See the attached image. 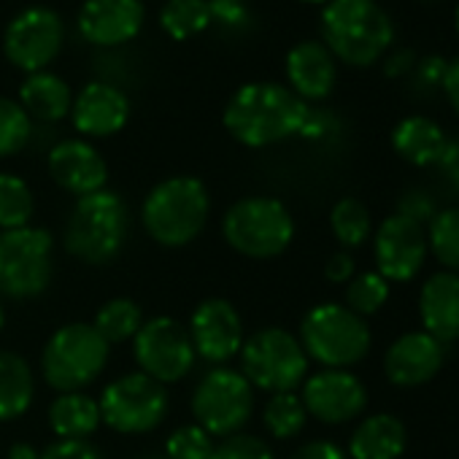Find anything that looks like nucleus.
Segmentation results:
<instances>
[{
    "label": "nucleus",
    "mask_w": 459,
    "mask_h": 459,
    "mask_svg": "<svg viewBox=\"0 0 459 459\" xmlns=\"http://www.w3.org/2000/svg\"><path fill=\"white\" fill-rule=\"evenodd\" d=\"M133 351L141 373L160 384L181 381L195 368V346L184 325L170 316H154L141 325L133 338Z\"/></svg>",
    "instance_id": "f8f14e48"
},
{
    "label": "nucleus",
    "mask_w": 459,
    "mask_h": 459,
    "mask_svg": "<svg viewBox=\"0 0 459 459\" xmlns=\"http://www.w3.org/2000/svg\"><path fill=\"white\" fill-rule=\"evenodd\" d=\"M55 241L41 227L0 230V298L30 300L52 281Z\"/></svg>",
    "instance_id": "6e6552de"
},
{
    "label": "nucleus",
    "mask_w": 459,
    "mask_h": 459,
    "mask_svg": "<svg viewBox=\"0 0 459 459\" xmlns=\"http://www.w3.org/2000/svg\"><path fill=\"white\" fill-rule=\"evenodd\" d=\"M33 211H36V200L30 186L14 173H0V230L28 227Z\"/></svg>",
    "instance_id": "7c9ffc66"
},
{
    "label": "nucleus",
    "mask_w": 459,
    "mask_h": 459,
    "mask_svg": "<svg viewBox=\"0 0 459 459\" xmlns=\"http://www.w3.org/2000/svg\"><path fill=\"white\" fill-rule=\"evenodd\" d=\"M33 122L20 100L0 98V157H12L22 152L30 141Z\"/></svg>",
    "instance_id": "f704fd0d"
},
{
    "label": "nucleus",
    "mask_w": 459,
    "mask_h": 459,
    "mask_svg": "<svg viewBox=\"0 0 459 459\" xmlns=\"http://www.w3.org/2000/svg\"><path fill=\"white\" fill-rule=\"evenodd\" d=\"M39 459H103V454L90 440H57L47 446Z\"/></svg>",
    "instance_id": "4c0bfd02"
},
{
    "label": "nucleus",
    "mask_w": 459,
    "mask_h": 459,
    "mask_svg": "<svg viewBox=\"0 0 459 459\" xmlns=\"http://www.w3.org/2000/svg\"><path fill=\"white\" fill-rule=\"evenodd\" d=\"M290 459H349L346 451L330 440H311L306 446H300Z\"/></svg>",
    "instance_id": "ea45409f"
},
{
    "label": "nucleus",
    "mask_w": 459,
    "mask_h": 459,
    "mask_svg": "<svg viewBox=\"0 0 459 459\" xmlns=\"http://www.w3.org/2000/svg\"><path fill=\"white\" fill-rule=\"evenodd\" d=\"M419 314L424 333L435 341L448 343L459 338V273H435L421 287Z\"/></svg>",
    "instance_id": "4be33fe9"
},
{
    "label": "nucleus",
    "mask_w": 459,
    "mask_h": 459,
    "mask_svg": "<svg viewBox=\"0 0 459 459\" xmlns=\"http://www.w3.org/2000/svg\"><path fill=\"white\" fill-rule=\"evenodd\" d=\"M213 20L208 0H168L160 12V25L173 41L200 36Z\"/></svg>",
    "instance_id": "cd10ccee"
},
{
    "label": "nucleus",
    "mask_w": 459,
    "mask_h": 459,
    "mask_svg": "<svg viewBox=\"0 0 459 459\" xmlns=\"http://www.w3.org/2000/svg\"><path fill=\"white\" fill-rule=\"evenodd\" d=\"M443 365V343L429 333H408L397 338L384 357L386 378L394 386H421L437 376Z\"/></svg>",
    "instance_id": "aec40b11"
},
{
    "label": "nucleus",
    "mask_w": 459,
    "mask_h": 459,
    "mask_svg": "<svg viewBox=\"0 0 459 459\" xmlns=\"http://www.w3.org/2000/svg\"><path fill=\"white\" fill-rule=\"evenodd\" d=\"M306 419H308V411H306L300 394H295V392L271 394V400L265 403V411H263V421H265L268 432L279 440L300 435L306 427Z\"/></svg>",
    "instance_id": "2f4dec72"
},
{
    "label": "nucleus",
    "mask_w": 459,
    "mask_h": 459,
    "mask_svg": "<svg viewBox=\"0 0 459 459\" xmlns=\"http://www.w3.org/2000/svg\"><path fill=\"white\" fill-rule=\"evenodd\" d=\"M9 459H39V451L30 443H17V446H12Z\"/></svg>",
    "instance_id": "a18cd8bd"
},
{
    "label": "nucleus",
    "mask_w": 459,
    "mask_h": 459,
    "mask_svg": "<svg viewBox=\"0 0 459 459\" xmlns=\"http://www.w3.org/2000/svg\"><path fill=\"white\" fill-rule=\"evenodd\" d=\"M330 227H333V236L346 249H357L370 238V230H373L370 211L357 197H343L330 211Z\"/></svg>",
    "instance_id": "c756f323"
},
{
    "label": "nucleus",
    "mask_w": 459,
    "mask_h": 459,
    "mask_svg": "<svg viewBox=\"0 0 459 459\" xmlns=\"http://www.w3.org/2000/svg\"><path fill=\"white\" fill-rule=\"evenodd\" d=\"M211 459H276L271 446L257 437V435H247V432H236L227 435L213 446Z\"/></svg>",
    "instance_id": "e433bc0d"
},
{
    "label": "nucleus",
    "mask_w": 459,
    "mask_h": 459,
    "mask_svg": "<svg viewBox=\"0 0 459 459\" xmlns=\"http://www.w3.org/2000/svg\"><path fill=\"white\" fill-rule=\"evenodd\" d=\"M311 108L290 87L273 82L244 84L224 108V127L238 143L263 149L300 135Z\"/></svg>",
    "instance_id": "f257e3e1"
},
{
    "label": "nucleus",
    "mask_w": 459,
    "mask_h": 459,
    "mask_svg": "<svg viewBox=\"0 0 459 459\" xmlns=\"http://www.w3.org/2000/svg\"><path fill=\"white\" fill-rule=\"evenodd\" d=\"M306 357L330 370H346L370 351V330L362 316L338 303L314 306L300 325Z\"/></svg>",
    "instance_id": "423d86ee"
},
{
    "label": "nucleus",
    "mask_w": 459,
    "mask_h": 459,
    "mask_svg": "<svg viewBox=\"0 0 459 459\" xmlns=\"http://www.w3.org/2000/svg\"><path fill=\"white\" fill-rule=\"evenodd\" d=\"M130 211L119 192L100 189L76 200L65 221V249L87 265H108L127 241Z\"/></svg>",
    "instance_id": "7ed1b4c3"
},
{
    "label": "nucleus",
    "mask_w": 459,
    "mask_h": 459,
    "mask_svg": "<svg viewBox=\"0 0 459 459\" xmlns=\"http://www.w3.org/2000/svg\"><path fill=\"white\" fill-rule=\"evenodd\" d=\"M386 300H389V281L376 271L354 276L346 287V308L362 319L381 311Z\"/></svg>",
    "instance_id": "72a5a7b5"
},
{
    "label": "nucleus",
    "mask_w": 459,
    "mask_h": 459,
    "mask_svg": "<svg viewBox=\"0 0 459 459\" xmlns=\"http://www.w3.org/2000/svg\"><path fill=\"white\" fill-rule=\"evenodd\" d=\"M325 276H327V281H333V284H346V281H351V279H354V257H351L349 252H335V255L327 260V265H325Z\"/></svg>",
    "instance_id": "a19ab883"
},
{
    "label": "nucleus",
    "mask_w": 459,
    "mask_h": 459,
    "mask_svg": "<svg viewBox=\"0 0 459 459\" xmlns=\"http://www.w3.org/2000/svg\"><path fill=\"white\" fill-rule=\"evenodd\" d=\"M308 416L325 424H343L359 416L368 405L365 384L349 370H319L303 381L300 394Z\"/></svg>",
    "instance_id": "dca6fc26"
},
{
    "label": "nucleus",
    "mask_w": 459,
    "mask_h": 459,
    "mask_svg": "<svg viewBox=\"0 0 459 459\" xmlns=\"http://www.w3.org/2000/svg\"><path fill=\"white\" fill-rule=\"evenodd\" d=\"M170 397L165 384L149 378L146 373H127L111 381L100 400V421L122 435H141L162 424L168 416Z\"/></svg>",
    "instance_id": "9b49d317"
},
{
    "label": "nucleus",
    "mask_w": 459,
    "mask_h": 459,
    "mask_svg": "<svg viewBox=\"0 0 459 459\" xmlns=\"http://www.w3.org/2000/svg\"><path fill=\"white\" fill-rule=\"evenodd\" d=\"M446 65H448V63H443L437 55H429V57L421 63V68H419V79H421L427 87H429V84H443Z\"/></svg>",
    "instance_id": "c03bdc74"
},
{
    "label": "nucleus",
    "mask_w": 459,
    "mask_h": 459,
    "mask_svg": "<svg viewBox=\"0 0 459 459\" xmlns=\"http://www.w3.org/2000/svg\"><path fill=\"white\" fill-rule=\"evenodd\" d=\"M221 233L238 255L252 260H273L290 249L295 238V219L281 200L252 195L227 208Z\"/></svg>",
    "instance_id": "39448f33"
},
{
    "label": "nucleus",
    "mask_w": 459,
    "mask_h": 459,
    "mask_svg": "<svg viewBox=\"0 0 459 459\" xmlns=\"http://www.w3.org/2000/svg\"><path fill=\"white\" fill-rule=\"evenodd\" d=\"M208 213V189L195 176H170L154 184L141 208L146 233L168 249L192 244L203 233Z\"/></svg>",
    "instance_id": "f03ea898"
},
{
    "label": "nucleus",
    "mask_w": 459,
    "mask_h": 459,
    "mask_svg": "<svg viewBox=\"0 0 459 459\" xmlns=\"http://www.w3.org/2000/svg\"><path fill=\"white\" fill-rule=\"evenodd\" d=\"M427 249H432L448 273H459V208H446L429 219Z\"/></svg>",
    "instance_id": "473e14b6"
},
{
    "label": "nucleus",
    "mask_w": 459,
    "mask_h": 459,
    "mask_svg": "<svg viewBox=\"0 0 459 459\" xmlns=\"http://www.w3.org/2000/svg\"><path fill=\"white\" fill-rule=\"evenodd\" d=\"M448 138L437 122L427 117H405L392 133L394 152L411 165H437Z\"/></svg>",
    "instance_id": "393cba45"
},
{
    "label": "nucleus",
    "mask_w": 459,
    "mask_h": 459,
    "mask_svg": "<svg viewBox=\"0 0 459 459\" xmlns=\"http://www.w3.org/2000/svg\"><path fill=\"white\" fill-rule=\"evenodd\" d=\"M20 106L28 111L30 119L39 122H60L71 114L74 92L65 79L49 71L28 74L20 87Z\"/></svg>",
    "instance_id": "b1692460"
},
{
    "label": "nucleus",
    "mask_w": 459,
    "mask_h": 459,
    "mask_svg": "<svg viewBox=\"0 0 459 459\" xmlns=\"http://www.w3.org/2000/svg\"><path fill=\"white\" fill-rule=\"evenodd\" d=\"M6 322V308H4V298H0V327Z\"/></svg>",
    "instance_id": "de8ad7c7"
},
{
    "label": "nucleus",
    "mask_w": 459,
    "mask_h": 459,
    "mask_svg": "<svg viewBox=\"0 0 459 459\" xmlns=\"http://www.w3.org/2000/svg\"><path fill=\"white\" fill-rule=\"evenodd\" d=\"M108 362V343L87 322H71L52 333L41 354V370L60 394L90 386Z\"/></svg>",
    "instance_id": "0eeeda50"
},
{
    "label": "nucleus",
    "mask_w": 459,
    "mask_h": 459,
    "mask_svg": "<svg viewBox=\"0 0 459 459\" xmlns=\"http://www.w3.org/2000/svg\"><path fill=\"white\" fill-rule=\"evenodd\" d=\"M408 443L405 424L392 413L368 416L349 440L351 459H397Z\"/></svg>",
    "instance_id": "5701e85b"
},
{
    "label": "nucleus",
    "mask_w": 459,
    "mask_h": 459,
    "mask_svg": "<svg viewBox=\"0 0 459 459\" xmlns=\"http://www.w3.org/2000/svg\"><path fill=\"white\" fill-rule=\"evenodd\" d=\"M437 165H440V170L451 178V184L459 189V138L446 143V149H443Z\"/></svg>",
    "instance_id": "79ce46f5"
},
{
    "label": "nucleus",
    "mask_w": 459,
    "mask_h": 459,
    "mask_svg": "<svg viewBox=\"0 0 459 459\" xmlns=\"http://www.w3.org/2000/svg\"><path fill=\"white\" fill-rule=\"evenodd\" d=\"M192 413L211 437L236 435L255 413V386L241 370L213 368L195 386Z\"/></svg>",
    "instance_id": "9d476101"
},
{
    "label": "nucleus",
    "mask_w": 459,
    "mask_h": 459,
    "mask_svg": "<svg viewBox=\"0 0 459 459\" xmlns=\"http://www.w3.org/2000/svg\"><path fill=\"white\" fill-rule=\"evenodd\" d=\"M213 437L200 424H184L170 432L165 443L168 459H211L213 454Z\"/></svg>",
    "instance_id": "c9c22d12"
},
{
    "label": "nucleus",
    "mask_w": 459,
    "mask_h": 459,
    "mask_svg": "<svg viewBox=\"0 0 459 459\" xmlns=\"http://www.w3.org/2000/svg\"><path fill=\"white\" fill-rule=\"evenodd\" d=\"M143 17L141 0H84L76 28L95 47H122L141 33Z\"/></svg>",
    "instance_id": "f3484780"
},
{
    "label": "nucleus",
    "mask_w": 459,
    "mask_h": 459,
    "mask_svg": "<svg viewBox=\"0 0 459 459\" xmlns=\"http://www.w3.org/2000/svg\"><path fill=\"white\" fill-rule=\"evenodd\" d=\"M49 427L60 440H87L100 427L98 400L82 392H65L49 405Z\"/></svg>",
    "instance_id": "bb28decb"
},
{
    "label": "nucleus",
    "mask_w": 459,
    "mask_h": 459,
    "mask_svg": "<svg viewBox=\"0 0 459 459\" xmlns=\"http://www.w3.org/2000/svg\"><path fill=\"white\" fill-rule=\"evenodd\" d=\"M303 4H330V0H303Z\"/></svg>",
    "instance_id": "8fccbe9b"
},
{
    "label": "nucleus",
    "mask_w": 459,
    "mask_h": 459,
    "mask_svg": "<svg viewBox=\"0 0 459 459\" xmlns=\"http://www.w3.org/2000/svg\"><path fill=\"white\" fill-rule=\"evenodd\" d=\"M186 333L195 346V354L213 365L233 359L244 346V319L236 306L224 298L203 300L195 308Z\"/></svg>",
    "instance_id": "2eb2a0df"
},
{
    "label": "nucleus",
    "mask_w": 459,
    "mask_h": 459,
    "mask_svg": "<svg viewBox=\"0 0 459 459\" xmlns=\"http://www.w3.org/2000/svg\"><path fill=\"white\" fill-rule=\"evenodd\" d=\"M241 368L244 378L252 386L279 394L295 392L306 381L308 357L292 333L281 327H265L244 341Z\"/></svg>",
    "instance_id": "1a4fd4ad"
},
{
    "label": "nucleus",
    "mask_w": 459,
    "mask_h": 459,
    "mask_svg": "<svg viewBox=\"0 0 459 459\" xmlns=\"http://www.w3.org/2000/svg\"><path fill=\"white\" fill-rule=\"evenodd\" d=\"M36 397L33 370L25 357L0 351V421H14L28 413Z\"/></svg>",
    "instance_id": "a878e982"
},
{
    "label": "nucleus",
    "mask_w": 459,
    "mask_h": 459,
    "mask_svg": "<svg viewBox=\"0 0 459 459\" xmlns=\"http://www.w3.org/2000/svg\"><path fill=\"white\" fill-rule=\"evenodd\" d=\"M400 211V216H405V219H413V221H419L421 227H424V221H429L432 216H435V205H432V200H429V195L427 192H419V189H413V192H405L403 197H400V205H397Z\"/></svg>",
    "instance_id": "58836bf2"
},
{
    "label": "nucleus",
    "mask_w": 459,
    "mask_h": 459,
    "mask_svg": "<svg viewBox=\"0 0 459 459\" xmlns=\"http://www.w3.org/2000/svg\"><path fill=\"white\" fill-rule=\"evenodd\" d=\"M65 41L63 17L47 6H30L20 12L4 36L6 57L25 74L47 71L49 63L57 60Z\"/></svg>",
    "instance_id": "ddd939ff"
},
{
    "label": "nucleus",
    "mask_w": 459,
    "mask_h": 459,
    "mask_svg": "<svg viewBox=\"0 0 459 459\" xmlns=\"http://www.w3.org/2000/svg\"><path fill=\"white\" fill-rule=\"evenodd\" d=\"M71 119L82 135L108 138L127 125L130 100L119 87L106 84V82H92L74 98Z\"/></svg>",
    "instance_id": "6ab92c4d"
},
{
    "label": "nucleus",
    "mask_w": 459,
    "mask_h": 459,
    "mask_svg": "<svg viewBox=\"0 0 459 459\" xmlns=\"http://www.w3.org/2000/svg\"><path fill=\"white\" fill-rule=\"evenodd\" d=\"M454 106V111L459 114V57H454L448 65H446V74H443V84H440Z\"/></svg>",
    "instance_id": "37998d69"
},
{
    "label": "nucleus",
    "mask_w": 459,
    "mask_h": 459,
    "mask_svg": "<svg viewBox=\"0 0 459 459\" xmlns=\"http://www.w3.org/2000/svg\"><path fill=\"white\" fill-rule=\"evenodd\" d=\"M397 65H403V71H405V68L411 65V52H400V55H394V63H389V65H386V71L394 76V74H397Z\"/></svg>",
    "instance_id": "49530a36"
},
{
    "label": "nucleus",
    "mask_w": 459,
    "mask_h": 459,
    "mask_svg": "<svg viewBox=\"0 0 459 459\" xmlns=\"http://www.w3.org/2000/svg\"><path fill=\"white\" fill-rule=\"evenodd\" d=\"M376 255V273L386 281H411L427 257V233L424 227L413 219L392 213L381 221L373 238Z\"/></svg>",
    "instance_id": "4468645a"
},
{
    "label": "nucleus",
    "mask_w": 459,
    "mask_h": 459,
    "mask_svg": "<svg viewBox=\"0 0 459 459\" xmlns=\"http://www.w3.org/2000/svg\"><path fill=\"white\" fill-rule=\"evenodd\" d=\"M141 459H168L165 454H143Z\"/></svg>",
    "instance_id": "09e8293b"
},
{
    "label": "nucleus",
    "mask_w": 459,
    "mask_h": 459,
    "mask_svg": "<svg viewBox=\"0 0 459 459\" xmlns=\"http://www.w3.org/2000/svg\"><path fill=\"white\" fill-rule=\"evenodd\" d=\"M47 165H49L52 178L76 197L106 189L108 168L100 152L90 141H82V138L60 141L57 146H52Z\"/></svg>",
    "instance_id": "a211bd4d"
},
{
    "label": "nucleus",
    "mask_w": 459,
    "mask_h": 459,
    "mask_svg": "<svg viewBox=\"0 0 459 459\" xmlns=\"http://www.w3.org/2000/svg\"><path fill=\"white\" fill-rule=\"evenodd\" d=\"M322 36L333 57L370 65L392 44L394 28L376 0H330L322 12Z\"/></svg>",
    "instance_id": "20e7f679"
},
{
    "label": "nucleus",
    "mask_w": 459,
    "mask_h": 459,
    "mask_svg": "<svg viewBox=\"0 0 459 459\" xmlns=\"http://www.w3.org/2000/svg\"><path fill=\"white\" fill-rule=\"evenodd\" d=\"M141 325H143L141 306L133 303V300H127V298H114V300H108V303L100 306L92 327L111 346V343H125V341L135 338V333L141 330Z\"/></svg>",
    "instance_id": "c85d7f7f"
},
{
    "label": "nucleus",
    "mask_w": 459,
    "mask_h": 459,
    "mask_svg": "<svg viewBox=\"0 0 459 459\" xmlns=\"http://www.w3.org/2000/svg\"><path fill=\"white\" fill-rule=\"evenodd\" d=\"M290 90L300 100H322L335 87V57L319 41H303L287 55Z\"/></svg>",
    "instance_id": "412c9836"
},
{
    "label": "nucleus",
    "mask_w": 459,
    "mask_h": 459,
    "mask_svg": "<svg viewBox=\"0 0 459 459\" xmlns=\"http://www.w3.org/2000/svg\"><path fill=\"white\" fill-rule=\"evenodd\" d=\"M456 30H459V6H456Z\"/></svg>",
    "instance_id": "3c124183"
}]
</instances>
